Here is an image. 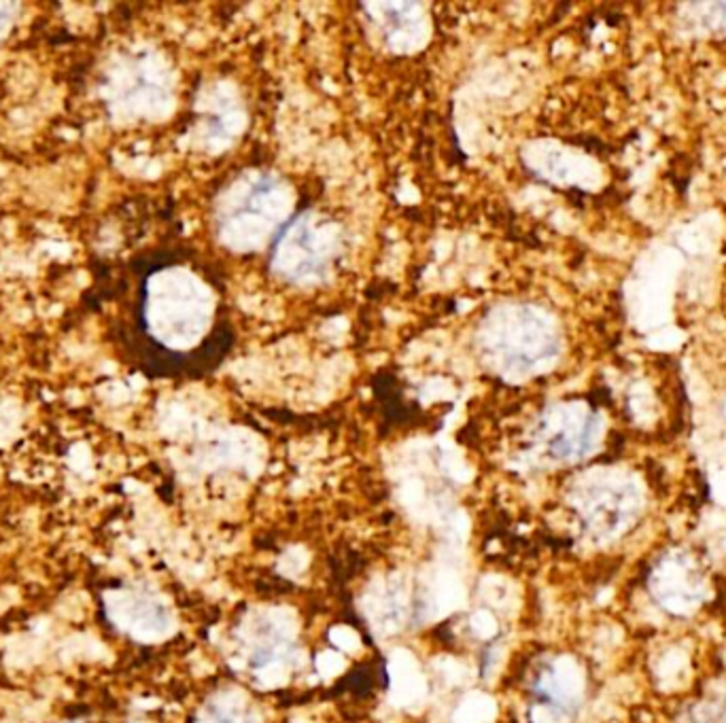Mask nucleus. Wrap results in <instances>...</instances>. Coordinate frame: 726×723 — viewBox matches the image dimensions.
<instances>
[{"mask_svg":"<svg viewBox=\"0 0 726 723\" xmlns=\"http://www.w3.org/2000/svg\"><path fill=\"white\" fill-rule=\"evenodd\" d=\"M134 325L144 359L164 373L213 370L227 351L221 284L206 265L181 253H164L143 270Z\"/></svg>","mask_w":726,"mask_h":723,"instance_id":"obj_1","label":"nucleus"},{"mask_svg":"<svg viewBox=\"0 0 726 723\" xmlns=\"http://www.w3.org/2000/svg\"><path fill=\"white\" fill-rule=\"evenodd\" d=\"M293 214L295 193L281 174L273 170H244L214 200V236L224 249L249 255L270 249Z\"/></svg>","mask_w":726,"mask_h":723,"instance_id":"obj_2","label":"nucleus"},{"mask_svg":"<svg viewBox=\"0 0 726 723\" xmlns=\"http://www.w3.org/2000/svg\"><path fill=\"white\" fill-rule=\"evenodd\" d=\"M476 352L489 373L506 382H521L554 357L557 340L535 308L500 303L478 322Z\"/></svg>","mask_w":726,"mask_h":723,"instance_id":"obj_3","label":"nucleus"},{"mask_svg":"<svg viewBox=\"0 0 726 723\" xmlns=\"http://www.w3.org/2000/svg\"><path fill=\"white\" fill-rule=\"evenodd\" d=\"M343 225L330 214L304 208L287 221L270 246V268L281 281L311 289L330 281L344 257Z\"/></svg>","mask_w":726,"mask_h":723,"instance_id":"obj_4","label":"nucleus"},{"mask_svg":"<svg viewBox=\"0 0 726 723\" xmlns=\"http://www.w3.org/2000/svg\"><path fill=\"white\" fill-rule=\"evenodd\" d=\"M365 9L391 52L410 54L427 43L429 24L419 5H370Z\"/></svg>","mask_w":726,"mask_h":723,"instance_id":"obj_5","label":"nucleus"}]
</instances>
